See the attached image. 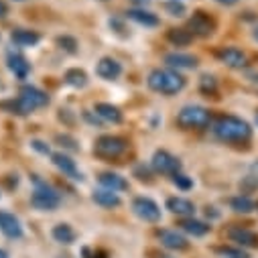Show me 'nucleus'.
<instances>
[{"mask_svg":"<svg viewBox=\"0 0 258 258\" xmlns=\"http://www.w3.org/2000/svg\"><path fill=\"white\" fill-rule=\"evenodd\" d=\"M126 15H128L131 21H135V23H139L143 27H157L159 25V17L149 13V11H145V9H133V11H128Z\"/></svg>","mask_w":258,"mask_h":258,"instance_id":"23","label":"nucleus"},{"mask_svg":"<svg viewBox=\"0 0 258 258\" xmlns=\"http://www.w3.org/2000/svg\"><path fill=\"white\" fill-rule=\"evenodd\" d=\"M157 236H159L161 244H163L165 248H169V250H185V248L189 246L187 238L181 236L177 230H159Z\"/></svg>","mask_w":258,"mask_h":258,"instance_id":"14","label":"nucleus"},{"mask_svg":"<svg viewBox=\"0 0 258 258\" xmlns=\"http://www.w3.org/2000/svg\"><path fill=\"white\" fill-rule=\"evenodd\" d=\"M218 3H220V5H226V7H232V5L238 3V0H218Z\"/></svg>","mask_w":258,"mask_h":258,"instance_id":"40","label":"nucleus"},{"mask_svg":"<svg viewBox=\"0 0 258 258\" xmlns=\"http://www.w3.org/2000/svg\"><path fill=\"white\" fill-rule=\"evenodd\" d=\"M7 63H9V70L19 78V80H25L31 72V63L21 55V53H9L7 57Z\"/></svg>","mask_w":258,"mask_h":258,"instance_id":"17","label":"nucleus"},{"mask_svg":"<svg viewBox=\"0 0 258 258\" xmlns=\"http://www.w3.org/2000/svg\"><path fill=\"white\" fill-rule=\"evenodd\" d=\"M17 3H25V0H17Z\"/></svg>","mask_w":258,"mask_h":258,"instance_id":"46","label":"nucleus"},{"mask_svg":"<svg viewBox=\"0 0 258 258\" xmlns=\"http://www.w3.org/2000/svg\"><path fill=\"white\" fill-rule=\"evenodd\" d=\"M9 15V7L3 3V0H0V19H5Z\"/></svg>","mask_w":258,"mask_h":258,"instance_id":"39","label":"nucleus"},{"mask_svg":"<svg viewBox=\"0 0 258 258\" xmlns=\"http://www.w3.org/2000/svg\"><path fill=\"white\" fill-rule=\"evenodd\" d=\"M11 39L15 45H21V47H33L41 41V35L35 33V31H29V29H15L11 33Z\"/></svg>","mask_w":258,"mask_h":258,"instance_id":"19","label":"nucleus"},{"mask_svg":"<svg viewBox=\"0 0 258 258\" xmlns=\"http://www.w3.org/2000/svg\"><path fill=\"white\" fill-rule=\"evenodd\" d=\"M151 167L155 173H161V175H175V173H181V163L177 157H173L171 153L167 151H157L153 155V161H151Z\"/></svg>","mask_w":258,"mask_h":258,"instance_id":"7","label":"nucleus"},{"mask_svg":"<svg viewBox=\"0 0 258 258\" xmlns=\"http://www.w3.org/2000/svg\"><path fill=\"white\" fill-rule=\"evenodd\" d=\"M92 200H94L98 206H102V208H118V206H120L118 193H116V191H110V189H98V191H94Z\"/></svg>","mask_w":258,"mask_h":258,"instance_id":"21","label":"nucleus"},{"mask_svg":"<svg viewBox=\"0 0 258 258\" xmlns=\"http://www.w3.org/2000/svg\"><path fill=\"white\" fill-rule=\"evenodd\" d=\"M31 147H33L35 151L43 153V155H49V147H47L45 143H41V141H33V143H31Z\"/></svg>","mask_w":258,"mask_h":258,"instance_id":"38","label":"nucleus"},{"mask_svg":"<svg viewBox=\"0 0 258 258\" xmlns=\"http://www.w3.org/2000/svg\"><path fill=\"white\" fill-rule=\"evenodd\" d=\"M49 104V96L35 88V86H23L21 88V94L17 100H11V102H5L3 108L9 110L11 114H17V116H27L39 108H45Z\"/></svg>","mask_w":258,"mask_h":258,"instance_id":"2","label":"nucleus"},{"mask_svg":"<svg viewBox=\"0 0 258 258\" xmlns=\"http://www.w3.org/2000/svg\"><path fill=\"white\" fill-rule=\"evenodd\" d=\"M167 39L177 47H185V45H189L193 41V35H191L189 29H169Z\"/></svg>","mask_w":258,"mask_h":258,"instance_id":"25","label":"nucleus"},{"mask_svg":"<svg viewBox=\"0 0 258 258\" xmlns=\"http://www.w3.org/2000/svg\"><path fill=\"white\" fill-rule=\"evenodd\" d=\"M171 181H173L179 189H183V191H187V189L193 187V181H191L187 175H183V173H175V175H171Z\"/></svg>","mask_w":258,"mask_h":258,"instance_id":"32","label":"nucleus"},{"mask_svg":"<svg viewBox=\"0 0 258 258\" xmlns=\"http://www.w3.org/2000/svg\"><path fill=\"white\" fill-rule=\"evenodd\" d=\"M228 238L240 246H246V248H258V234H254L252 230L248 228H242V226H234L228 230Z\"/></svg>","mask_w":258,"mask_h":258,"instance_id":"11","label":"nucleus"},{"mask_svg":"<svg viewBox=\"0 0 258 258\" xmlns=\"http://www.w3.org/2000/svg\"><path fill=\"white\" fill-rule=\"evenodd\" d=\"M218 59L222 63H226V66L232 68V70H242V68H246V63H248L246 53L240 51L238 47H222L218 51Z\"/></svg>","mask_w":258,"mask_h":258,"instance_id":"10","label":"nucleus"},{"mask_svg":"<svg viewBox=\"0 0 258 258\" xmlns=\"http://www.w3.org/2000/svg\"><path fill=\"white\" fill-rule=\"evenodd\" d=\"M135 177H137L139 181H147V183L153 181V173H151V169H149L147 165H137V167H135Z\"/></svg>","mask_w":258,"mask_h":258,"instance_id":"34","label":"nucleus"},{"mask_svg":"<svg viewBox=\"0 0 258 258\" xmlns=\"http://www.w3.org/2000/svg\"><path fill=\"white\" fill-rule=\"evenodd\" d=\"M133 212L145 222H159L161 220V210L151 198H137L133 202Z\"/></svg>","mask_w":258,"mask_h":258,"instance_id":"9","label":"nucleus"},{"mask_svg":"<svg viewBox=\"0 0 258 258\" xmlns=\"http://www.w3.org/2000/svg\"><path fill=\"white\" fill-rule=\"evenodd\" d=\"M179 228H181L183 232L191 234V236H206V234L210 232V226H208V224H204V222H200V220H193V218L181 220V222H179Z\"/></svg>","mask_w":258,"mask_h":258,"instance_id":"24","label":"nucleus"},{"mask_svg":"<svg viewBox=\"0 0 258 258\" xmlns=\"http://www.w3.org/2000/svg\"><path fill=\"white\" fill-rule=\"evenodd\" d=\"M167 210L171 214H177V216H193L196 206H193L189 200H185V198H169L167 200Z\"/></svg>","mask_w":258,"mask_h":258,"instance_id":"20","label":"nucleus"},{"mask_svg":"<svg viewBox=\"0 0 258 258\" xmlns=\"http://www.w3.org/2000/svg\"><path fill=\"white\" fill-rule=\"evenodd\" d=\"M126 149H128V143L122 137H114V135H104L94 145V153L100 159H118L126 153Z\"/></svg>","mask_w":258,"mask_h":258,"instance_id":"6","label":"nucleus"},{"mask_svg":"<svg viewBox=\"0 0 258 258\" xmlns=\"http://www.w3.org/2000/svg\"><path fill=\"white\" fill-rule=\"evenodd\" d=\"M84 258H108L106 250H92V248H84Z\"/></svg>","mask_w":258,"mask_h":258,"instance_id":"36","label":"nucleus"},{"mask_svg":"<svg viewBox=\"0 0 258 258\" xmlns=\"http://www.w3.org/2000/svg\"><path fill=\"white\" fill-rule=\"evenodd\" d=\"M0 230H3V234L9 238H21L23 236L21 222L9 212H0Z\"/></svg>","mask_w":258,"mask_h":258,"instance_id":"16","label":"nucleus"},{"mask_svg":"<svg viewBox=\"0 0 258 258\" xmlns=\"http://www.w3.org/2000/svg\"><path fill=\"white\" fill-rule=\"evenodd\" d=\"M96 114H98L102 120L112 122V124H120V122H122V112H120V108H116V106H112V104H106V102L96 104Z\"/></svg>","mask_w":258,"mask_h":258,"instance_id":"22","label":"nucleus"},{"mask_svg":"<svg viewBox=\"0 0 258 258\" xmlns=\"http://www.w3.org/2000/svg\"><path fill=\"white\" fill-rule=\"evenodd\" d=\"M177 124L183 131H206L212 124V112L204 106H185L177 114Z\"/></svg>","mask_w":258,"mask_h":258,"instance_id":"4","label":"nucleus"},{"mask_svg":"<svg viewBox=\"0 0 258 258\" xmlns=\"http://www.w3.org/2000/svg\"><path fill=\"white\" fill-rule=\"evenodd\" d=\"M98 181H100V185H102L104 189H110V191H124V189H128L126 179L120 177L118 173H110V171L100 173Z\"/></svg>","mask_w":258,"mask_h":258,"instance_id":"18","label":"nucleus"},{"mask_svg":"<svg viewBox=\"0 0 258 258\" xmlns=\"http://www.w3.org/2000/svg\"><path fill=\"white\" fill-rule=\"evenodd\" d=\"M66 82H68L70 86H74V88H84V86L88 84V76H86L84 70L74 68V70H70V72L66 74Z\"/></svg>","mask_w":258,"mask_h":258,"instance_id":"27","label":"nucleus"},{"mask_svg":"<svg viewBox=\"0 0 258 258\" xmlns=\"http://www.w3.org/2000/svg\"><path fill=\"white\" fill-rule=\"evenodd\" d=\"M254 39L258 41V25H256V29H254Z\"/></svg>","mask_w":258,"mask_h":258,"instance_id":"44","label":"nucleus"},{"mask_svg":"<svg viewBox=\"0 0 258 258\" xmlns=\"http://www.w3.org/2000/svg\"><path fill=\"white\" fill-rule=\"evenodd\" d=\"M212 131L216 135V139L224 141V143H248L252 139V128L248 122H244L242 118L236 116H220Z\"/></svg>","mask_w":258,"mask_h":258,"instance_id":"1","label":"nucleus"},{"mask_svg":"<svg viewBox=\"0 0 258 258\" xmlns=\"http://www.w3.org/2000/svg\"><path fill=\"white\" fill-rule=\"evenodd\" d=\"M240 187H242V189H256V187H258V177H254V175L246 177L244 183H240Z\"/></svg>","mask_w":258,"mask_h":258,"instance_id":"37","label":"nucleus"},{"mask_svg":"<svg viewBox=\"0 0 258 258\" xmlns=\"http://www.w3.org/2000/svg\"><path fill=\"white\" fill-rule=\"evenodd\" d=\"M51 161H53V165L63 173V175H68V177H72V179H82V175H80V171H78V165H76V161L72 159V157H68V155H63V153H53L51 155Z\"/></svg>","mask_w":258,"mask_h":258,"instance_id":"12","label":"nucleus"},{"mask_svg":"<svg viewBox=\"0 0 258 258\" xmlns=\"http://www.w3.org/2000/svg\"><path fill=\"white\" fill-rule=\"evenodd\" d=\"M165 11L171 13V17H183L185 15V5L179 3V0H171V3L165 5Z\"/></svg>","mask_w":258,"mask_h":258,"instance_id":"33","label":"nucleus"},{"mask_svg":"<svg viewBox=\"0 0 258 258\" xmlns=\"http://www.w3.org/2000/svg\"><path fill=\"white\" fill-rule=\"evenodd\" d=\"M57 45H59V49H63L66 53H76L78 51V41L74 37H70V35L57 37Z\"/></svg>","mask_w":258,"mask_h":258,"instance_id":"30","label":"nucleus"},{"mask_svg":"<svg viewBox=\"0 0 258 258\" xmlns=\"http://www.w3.org/2000/svg\"><path fill=\"white\" fill-rule=\"evenodd\" d=\"M230 206H232L234 212H240V214H250V212L254 210V202H252L250 198H246V196L234 198V200L230 202Z\"/></svg>","mask_w":258,"mask_h":258,"instance_id":"28","label":"nucleus"},{"mask_svg":"<svg viewBox=\"0 0 258 258\" xmlns=\"http://www.w3.org/2000/svg\"><path fill=\"white\" fill-rule=\"evenodd\" d=\"M218 254L224 258H250L242 248H232V246H222L218 248Z\"/></svg>","mask_w":258,"mask_h":258,"instance_id":"31","label":"nucleus"},{"mask_svg":"<svg viewBox=\"0 0 258 258\" xmlns=\"http://www.w3.org/2000/svg\"><path fill=\"white\" fill-rule=\"evenodd\" d=\"M53 238H55L57 242H61V244H74L76 232H74L72 226H68V224H59V226L53 228Z\"/></svg>","mask_w":258,"mask_h":258,"instance_id":"26","label":"nucleus"},{"mask_svg":"<svg viewBox=\"0 0 258 258\" xmlns=\"http://www.w3.org/2000/svg\"><path fill=\"white\" fill-rule=\"evenodd\" d=\"M33 181H35V191H33V196H31V204L37 210H41V212H53V210H57L59 204H61L59 193L51 185H47L43 179H39V177H35Z\"/></svg>","mask_w":258,"mask_h":258,"instance_id":"5","label":"nucleus"},{"mask_svg":"<svg viewBox=\"0 0 258 258\" xmlns=\"http://www.w3.org/2000/svg\"><path fill=\"white\" fill-rule=\"evenodd\" d=\"M0 258H9V254H7L5 250H0Z\"/></svg>","mask_w":258,"mask_h":258,"instance_id":"42","label":"nucleus"},{"mask_svg":"<svg viewBox=\"0 0 258 258\" xmlns=\"http://www.w3.org/2000/svg\"><path fill=\"white\" fill-rule=\"evenodd\" d=\"M187 29L191 31L193 37H210L216 31V21L210 15H206V13L200 11V13H196V15L189 19Z\"/></svg>","mask_w":258,"mask_h":258,"instance_id":"8","label":"nucleus"},{"mask_svg":"<svg viewBox=\"0 0 258 258\" xmlns=\"http://www.w3.org/2000/svg\"><path fill=\"white\" fill-rule=\"evenodd\" d=\"M200 90H202V94H206V96H214V94L218 92V82H216V78H212V76H202V80H200Z\"/></svg>","mask_w":258,"mask_h":258,"instance_id":"29","label":"nucleus"},{"mask_svg":"<svg viewBox=\"0 0 258 258\" xmlns=\"http://www.w3.org/2000/svg\"><path fill=\"white\" fill-rule=\"evenodd\" d=\"M96 72H98V76H100L102 80L112 82V80H118V78H120V74H122V66H120L116 59H112V57H102V59L98 61Z\"/></svg>","mask_w":258,"mask_h":258,"instance_id":"13","label":"nucleus"},{"mask_svg":"<svg viewBox=\"0 0 258 258\" xmlns=\"http://www.w3.org/2000/svg\"><path fill=\"white\" fill-rule=\"evenodd\" d=\"M256 124H258V112H256Z\"/></svg>","mask_w":258,"mask_h":258,"instance_id":"45","label":"nucleus"},{"mask_svg":"<svg viewBox=\"0 0 258 258\" xmlns=\"http://www.w3.org/2000/svg\"><path fill=\"white\" fill-rule=\"evenodd\" d=\"M57 143H61V147H66V149H70V151H78V145H76V141L72 139V137H68V135H59L57 137Z\"/></svg>","mask_w":258,"mask_h":258,"instance_id":"35","label":"nucleus"},{"mask_svg":"<svg viewBox=\"0 0 258 258\" xmlns=\"http://www.w3.org/2000/svg\"><path fill=\"white\" fill-rule=\"evenodd\" d=\"M135 3H137V5H147L149 0H135Z\"/></svg>","mask_w":258,"mask_h":258,"instance_id":"43","label":"nucleus"},{"mask_svg":"<svg viewBox=\"0 0 258 258\" xmlns=\"http://www.w3.org/2000/svg\"><path fill=\"white\" fill-rule=\"evenodd\" d=\"M155 258H171V256H167V254H153Z\"/></svg>","mask_w":258,"mask_h":258,"instance_id":"41","label":"nucleus"},{"mask_svg":"<svg viewBox=\"0 0 258 258\" xmlns=\"http://www.w3.org/2000/svg\"><path fill=\"white\" fill-rule=\"evenodd\" d=\"M165 63L173 70H193L198 68V57L189 53H169L165 55Z\"/></svg>","mask_w":258,"mask_h":258,"instance_id":"15","label":"nucleus"},{"mask_svg":"<svg viewBox=\"0 0 258 258\" xmlns=\"http://www.w3.org/2000/svg\"><path fill=\"white\" fill-rule=\"evenodd\" d=\"M147 84L157 94L173 96V94H179L185 88V78L179 76L173 70H153L147 78Z\"/></svg>","mask_w":258,"mask_h":258,"instance_id":"3","label":"nucleus"}]
</instances>
